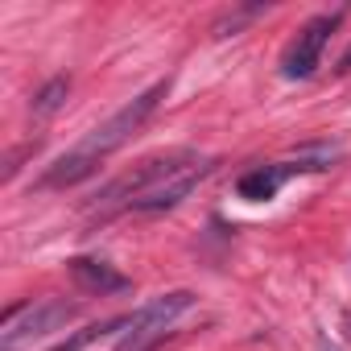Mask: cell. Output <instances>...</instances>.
<instances>
[{
    "mask_svg": "<svg viewBox=\"0 0 351 351\" xmlns=\"http://www.w3.org/2000/svg\"><path fill=\"white\" fill-rule=\"evenodd\" d=\"M326 351H330V347H326Z\"/></svg>",
    "mask_w": 351,
    "mask_h": 351,
    "instance_id": "obj_12",
    "label": "cell"
},
{
    "mask_svg": "<svg viewBox=\"0 0 351 351\" xmlns=\"http://www.w3.org/2000/svg\"><path fill=\"white\" fill-rule=\"evenodd\" d=\"M335 25H339V17H335V13L314 17V21H306V25H302V34L293 38V46L285 50V62H281L285 79H310V75H314V66H318V58H322L326 38L335 34Z\"/></svg>",
    "mask_w": 351,
    "mask_h": 351,
    "instance_id": "obj_5",
    "label": "cell"
},
{
    "mask_svg": "<svg viewBox=\"0 0 351 351\" xmlns=\"http://www.w3.org/2000/svg\"><path fill=\"white\" fill-rule=\"evenodd\" d=\"M203 157H195L191 149H173V153H165V157H149V161H141V165H132L128 173H120L116 182H108L99 195H95V211H116V207H132L136 199H145L149 191H157L161 182H169L173 173H182V169H191V165H199Z\"/></svg>",
    "mask_w": 351,
    "mask_h": 351,
    "instance_id": "obj_2",
    "label": "cell"
},
{
    "mask_svg": "<svg viewBox=\"0 0 351 351\" xmlns=\"http://www.w3.org/2000/svg\"><path fill=\"white\" fill-rule=\"evenodd\" d=\"M66 269H71L75 285H79V289H87V293L108 298V293H124V289H128V277H124V273H116V269H112V265H104V261L75 256Z\"/></svg>",
    "mask_w": 351,
    "mask_h": 351,
    "instance_id": "obj_6",
    "label": "cell"
},
{
    "mask_svg": "<svg viewBox=\"0 0 351 351\" xmlns=\"http://www.w3.org/2000/svg\"><path fill=\"white\" fill-rule=\"evenodd\" d=\"M165 95V83H153L149 91H141L132 104H124L116 116H108L99 128H91L66 157H58L50 169H46V178H42V186H75V182H83L87 173H95V165L108 157V153H116L149 116H153V108H157V99Z\"/></svg>",
    "mask_w": 351,
    "mask_h": 351,
    "instance_id": "obj_1",
    "label": "cell"
},
{
    "mask_svg": "<svg viewBox=\"0 0 351 351\" xmlns=\"http://www.w3.org/2000/svg\"><path fill=\"white\" fill-rule=\"evenodd\" d=\"M75 314H79V306L62 302V298H42V302L17 306L5 314V326H0V351H21L25 343L42 339L50 330H62Z\"/></svg>",
    "mask_w": 351,
    "mask_h": 351,
    "instance_id": "obj_4",
    "label": "cell"
},
{
    "mask_svg": "<svg viewBox=\"0 0 351 351\" xmlns=\"http://www.w3.org/2000/svg\"><path fill=\"white\" fill-rule=\"evenodd\" d=\"M66 95H71V79L66 75H58V79H50L38 95H34V116L38 120H46V116H54L62 104H66Z\"/></svg>",
    "mask_w": 351,
    "mask_h": 351,
    "instance_id": "obj_9",
    "label": "cell"
},
{
    "mask_svg": "<svg viewBox=\"0 0 351 351\" xmlns=\"http://www.w3.org/2000/svg\"><path fill=\"white\" fill-rule=\"evenodd\" d=\"M343 326H347V335H351V310H347V314H343Z\"/></svg>",
    "mask_w": 351,
    "mask_h": 351,
    "instance_id": "obj_11",
    "label": "cell"
},
{
    "mask_svg": "<svg viewBox=\"0 0 351 351\" xmlns=\"http://www.w3.org/2000/svg\"><path fill=\"white\" fill-rule=\"evenodd\" d=\"M281 182H285V165H256V169H248L244 178L236 182V191L248 203H269L281 191Z\"/></svg>",
    "mask_w": 351,
    "mask_h": 351,
    "instance_id": "obj_7",
    "label": "cell"
},
{
    "mask_svg": "<svg viewBox=\"0 0 351 351\" xmlns=\"http://www.w3.org/2000/svg\"><path fill=\"white\" fill-rule=\"evenodd\" d=\"M339 71H351V50L343 54V62H339Z\"/></svg>",
    "mask_w": 351,
    "mask_h": 351,
    "instance_id": "obj_10",
    "label": "cell"
},
{
    "mask_svg": "<svg viewBox=\"0 0 351 351\" xmlns=\"http://www.w3.org/2000/svg\"><path fill=\"white\" fill-rule=\"evenodd\" d=\"M191 306H195L191 289H173V293H161V298L145 302L136 314H128V330H124V339H120L116 351H153L169 335L173 318H182Z\"/></svg>",
    "mask_w": 351,
    "mask_h": 351,
    "instance_id": "obj_3",
    "label": "cell"
},
{
    "mask_svg": "<svg viewBox=\"0 0 351 351\" xmlns=\"http://www.w3.org/2000/svg\"><path fill=\"white\" fill-rule=\"evenodd\" d=\"M116 330H128V314H124V318H104V322H91V326L75 330L71 339H62L54 351H83V347H91V343H99V339L116 335Z\"/></svg>",
    "mask_w": 351,
    "mask_h": 351,
    "instance_id": "obj_8",
    "label": "cell"
}]
</instances>
